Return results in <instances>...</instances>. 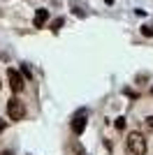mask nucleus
I'll list each match as a JSON object with an SVG mask.
<instances>
[{
    "mask_svg": "<svg viewBox=\"0 0 153 155\" xmlns=\"http://www.w3.org/2000/svg\"><path fill=\"white\" fill-rule=\"evenodd\" d=\"M46 21H49V9H44V7H42V9H37V12H35L32 26H35V28H42V26L46 23Z\"/></svg>",
    "mask_w": 153,
    "mask_h": 155,
    "instance_id": "obj_4",
    "label": "nucleus"
},
{
    "mask_svg": "<svg viewBox=\"0 0 153 155\" xmlns=\"http://www.w3.org/2000/svg\"><path fill=\"white\" fill-rule=\"evenodd\" d=\"M2 130H5V120H2V118H0V132H2Z\"/></svg>",
    "mask_w": 153,
    "mask_h": 155,
    "instance_id": "obj_10",
    "label": "nucleus"
},
{
    "mask_svg": "<svg viewBox=\"0 0 153 155\" xmlns=\"http://www.w3.org/2000/svg\"><path fill=\"white\" fill-rule=\"evenodd\" d=\"M60 26H63V19H56L53 23H51V30H58Z\"/></svg>",
    "mask_w": 153,
    "mask_h": 155,
    "instance_id": "obj_8",
    "label": "nucleus"
},
{
    "mask_svg": "<svg viewBox=\"0 0 153 155\" xmlns=\"http://www.w3.org/2000/svg\"><path fill=\"white\" fill-rule=\"evenodd\" d=\"M0 88H2V84H0Z\"/></svg>",
    "mask_w": 153,
    "mask_h": 155,
    "instance_id": "obj_12",
    "label": "nucleus"
},
{
    "mask_svg": "<svg viewBox=\"0 0 153 155\" xmlns=\"http://www.w3.org/2000/svg\"><path fill=\"white\" fill-rule=\"evenodd\" d=\"M151 93H153V91H151Z\"/></svg>",
    "mask_w": 153,
    "mask_h": 155,
    "instance_id": "obj_13",
    "label": "nucleus"
},
{
    "mask_svg": "<svg viewBox=\"0 0 153 155\" xmlns=\"http://www.w3.org/2000/svg\"><path fill=\"white\" fill-rule=\"evenodd\" d=\"M0 155H14V153H12V150H2Z\"/></svg>",
    "mask_w": 153,
    "mask_h": 155,
    "instance_id": "obj_11",
    "label": "nucleus"
},
{
    "mask_svg": "<svg viewBox=\"0 0 153 155\" xmlns=\"http://www.w3.org/2000/svg\"><path fill=\"white\" fill-rule=\"evenodd\" d=\"M116 127H118V130L125 127V118H116Z\"/></svg>",
    "mask_w": 153,
    "mask_h": 155,
    "instance_id": "obj_9",
    "label": "nucleus"
},
{
    "mask_svg": "<svg viewBox=\"0 0 153 155\" xmlns=\"http://www.w3.org/2000/svg\"><path fill=\"white\" fill-rule=\"evenodd\" d=\"M141 35H144V37H153V28L151 26H141Z\"/></svg>",
    "mask_w": 153,
    "mask_h": 155,
    "instance_id": "obj_6",
    "label": "nucleus"
},
{
    "mask_svg": "<svg viewBox=\"0 0 153 155\" xmlns=\"http://www.w3.org/2000/svg\"><path fill=\"white\" fill-rule=\"evenodd\" d=\"M7 116H9V120H23L25 118V104L19 97H12L7 102Z\"/></svg>",
    "mask_w": 153,
    "mask_h": 155,
    "instance_id": "obj_2",
    "label": "nucleus"
},
{
    "mask_svg": "<svg viewBox=\"0 0 153 155\" xmlns=\"http://www.w3.org/2000/svg\"><path fill=\"white\" fill-rule=\"evenodd\" d=\"M125 150H127V155H146V150H148L146 137L139 134V132H127V137H125Z\"/></svg>",
    "mask_w": 153,
    "mask_h": 155,
    "instance_id": "obj_1",
    "label": "nucleus"
},
{
    "mask_svg": "<svg viewBox=\"0 0 153 155\" xmlns=\"http://www.w3.org/2000/svg\"><path fill=\"white\" fill-rule=\"evenodd\" d=\"M144 123H146V127L153 132V116H146V118H144Z\"/></svg>",
    "mask_w": 153,
    "mask_h": 155,
    "instance_id": "obj_7",
    "label": "nucleus"
},
{
    "mask_svg": "<svg viewBox=\"0 0 153 155\" xmlns=\"http://www.w3.org/2000/svg\"><path fill=\"white\" fill-rule=\"evenodd\" d=\"M7 79H9V88H12V93H21L23 91V77H21L16 70H7Z\"/></svg>",
    "mask_w": 153,
    "mask_h": 155,
    "instance_id": "obj_3",
    "label": "nucleus"
},
{
    "mask_svg": "<svg viewBox=\"0 0 153 155\" xmlns=\"http://www.w3.org/2000/svg\"><path fill=\"white\" fill-rule=\"evenodd\" d=\"M83 127H86V118H83V116H76L74 120H72V130H74V134H81Z\"/></svg>",
    "mask_w": 153,
    "mask_h": 155,
    "instance_id": "obj_5",
    "label": "nucleus"
}]
</instances>
